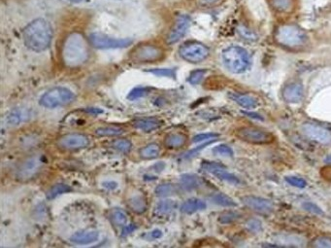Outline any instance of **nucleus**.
<instances>
[{
	"instance_id": "obj_1",
	"label": "nucleus",
	"mask_w": 331,
	"mask_h": 248,
	"mask_svg": "<svg viewBox=\"0 0 331 248\" xmlns=\"http://www.w3.org/2000/svg\"><path fill=\"white\" fill-rule=\"evenodd\" d=\"M90 57V50L85 37L79 33L69 34L62 47L63 65L68 67H79L87 63Z\"/></svg>"
},
{
	"instance_id": "obj_2",
	"label": "nucleus",
	"mask_w": 331,
	"mask_h": 248,
	"mask_svg": "<svg viewBox=\"0 0 331 248\" xmlns=\"http://www.w3.org/2000/svg\"><path fill=\"white\" fill-rule=\"evenodd\" d=\"M53 35L51 25L42 19H37L29 24L23 33L26 46L34 52L47 50L52 43Z\"/></svg>"
},
{
	"instance_id": "obj_3",
	"label": "nucleus",
	"mask_w": 331,
	"mask_h": 248,
	"mask_svg": "<svg viewBox=\"0 0 331 248\" xmlns=\"http://www.w3.org/2000/svg\"><path fill=\"white\" fill-rule=\"evenodd\" d=\"M275 41L287 49H299L308 42V36L296 25H282L275 32Z\"/></svg>"
},
{
	"instance_id": "obj_4",
	"label": "nucleus",
	"mask_w": 331,
	"mask_h": 248,
	"mask_svg": "<svg viewBox=\"0 0 331 248\" xmlns=\"http://www.w3.org/2000/svg\"><path fill=\"white\" fill-rule=\"evenodd\" d=\"M221 59L227 70L234 74L244 73L251 66V56L240 46H229L222 51Z\"/></svg>"
},
{
	"instance_id": "obj_5",
	"label": "nucleus",
	"mask_w": 331,
	"mask_h": 248,
	"mask_svg": "<svg viewBox=\"0 0 331 248\" xmlns=\"http://www.w3.org/2000/svg\"><path fill=\"white\" fill-rule=\"evenodd\" d=\"M75 100V94L67 88L57 87L49 90L39 100L40 105L45 108L53 109L66 106Z\"/></svg>"
},
{
	"instance_id": "obj_6",
	"label": "nucleus",
	"mask_w": 331,
	"mask_h": 248,
	"mask_svg": "<svg viewBox=\"0 0 331 248\" xmlns=\"http://www.w3.org/2000/svg\"><path fill=\"white\" fill-rule=\"evenodd\" d=\"M164 58V51L154 44H141L130 53V59L138 64L157 63Z\"/></svg>"
},
{
	"instance_id": "obj_7",
	"label": "nucleus",
	"mask_w": 331,
	"mask_h": 248,
	"mask_svg": "<svg viewBox=\"0 0 331 248\" xmlns=\"http://www.w3.org/2000/svg\"><path fill=\"white\" fill-rule=\"evenodd\" d=\"M209 54V48L198 41H188L179 49L180 57L190 64H198L205 61Z\"/></svg>"
},
{
	"instance_id": "obj_8",
	"label": "nucleus",
	"mask_w": 331,
	"mask_h": 248,
	"mask_svg": "<svg viewBox=\"0 0 331 248\" xmlns=\"http://www.w3.org/2000/svg\"><path fill=\"white\" fill-rule=\"evenodd\" d=\"M44 165L43 157L39 154L33 155L19 165L16 171V177L21 181H29L33 179L42 169Z\"/></svg>"
},
{
	"instance_id": "obj_9",
	"label": "nucleus",
	"mask_w": 331,
	"mask_h": 248,
	"mask_svg": "<svg viewBox=\"0 0 331 248\" xmlns=\"http://www.w3.org/2000/svg\"><path fill=\"white\" fill-rule=\"evenodd\" d=\"M91 44L96 49H122L132 44L130 38H114L100 33H92L89 37Z\"/></svg>"
},
{
	"instance_id": "obj_10",
	"label": "nucleus",
	"mask_w": 331,
	"mask_h": 248,
	"mask_svg": "<svg viewBox=\"0 0 331 248\" xmlns=\"http://www.w3.org/2000/svg\"><path fill=\"white\" fill-rule=\"evenodd\" d=\"M237 137L245 142L252 144H268L275 140L271 132L253 127H244L237 130Z\"/></svg>"
},
{
	"instance_id": "obj_11",
	"label": "nucleus",
	"mask_w": 331,
	"mask_h": 248,
	"mask_svg": "<svg viewBox=\"0 0 331 248\" xmlns=\"http://www.w3.org/2000/svg\"><path fill=\"white\" fill-rule=\"evenodd\" d=\"M301 132L312 141L327 145L331 143V132L327 129L314 123H304L301 126Z\"/></svg>"
},
{
	"instance_id": "obj_12",
	"label": "nucleus",
	"mask_w": 331,
	"mask_h": 248,
	"mask_svg": "<svg viewBox=\"0 0 331 248\" xmlns=\"http://www.w3.org/2000/svg\"><path fill=\"white\" fill-rule=\"evenodd\" d=\"M90 144V139L82 133H68L58 140V146L63 150L73 151L86 148Z\"/></svg>"
},
{
	"instance_id": "obj_13",
	"label": "nucleus",
	"mask_w": 331,
	"mask_h": 248,
	"mask_svg": "<svg viewBox=\"0 0 331 248\" xmlns=\"http://www.w3.org/2000/svg\"><path fill=\"white\" fill-rule=\"evenodd\" d=\"M201 167L203 170L207 172L215 175L217 178H219L221 181L227 182L233 185H239L241 184L240 179L235 176L234 174L228 172L225 169V166L214 162H204L201 164Z\"/></svg>"
},
{
	"instance_id": "obj_14",
	"label": "nucleus",
	"mask_w": 331,
	"mask_h": 248,
	"mask_svg": "<svg viewBox=\"0 0 331 248\" xmlns=\"http://www.w3.org/2000/svg\"><path fill=\"white\" fill-rule=\"evenodd\" d=\"M190 27V18L187 15H180L177 17L173 28L168 33L166 42L170 45L180 41L189 31Z\"/></svg>"
},
{
	"instance_id": "obj_15",
	"label": "nucleus",
	"mask_w": 331,
	"mask_h": 248,
	"mask_svg": "<svg viewBox=\"0 0 331 248\" xmlns=\"http://www.w3.org/2000/svg\"><path fill=\"white\" fill-rule=\"evenodd\" d=\"M242 202L253 211L261 214H268L274 210V204L268 199L253 196H247L241 198Z\"/></svg>"
},
{
	"instance_id": "obj_16",
	"label": "nucleus",
	"mask_w": 331,
	"mask_h": 248,
	"mask_svg": "<svg viewBox=\"0 0 331 248\" xmlns=\"http://www.w3.org/2000/svg\"><path fill=\"white\" fill-rule=\"evenodd\" d=\"M304 97V88L299 82L286 85L283 90V99L287 103H299Z\"/></svg>"
},
{
	"instance_id": "obj_17",
	"label": "nucleus",
	"mask_w": 331,
	"mask_h": 248,
	"mask_svg": "<svg viewBox=\"0 0 331 248\" xmlns=\"http://www.w3.org/2000/svg\"><path fill=\"white\" fill-rule=\"evenodd\" d=\"M31 119V111L25 107H18L8 113L6 117L7 125L11 127L19 126Z\"/></svg>"
},
{
	"instance_id": "obj_18",
	"label": "nucleus",
	"mask_w": 331,
	"mask_h": 248,
	"mask_svg": "<svg viewBox=\"0 0 331 248\" xmlns=\"http://www.w3.org/2000/svg\"><path fill=\"white\" fill-rule=\"evenodd\" d=\"M99 232L96 231H80L75 232L69 240L75 244H91L97 241Z\"/></svg>"
},
{
	"instance_id": "obj_19",
	"label": "nucleus",
	"mask_w": 331,
	"mask_h": 248,
	"mask_svg": "<svg viewBox=\"0 0 331 248\" xmlns=\"http://www.w3.org/2000/svg\"><path fill=\"white\" fill-rule=\"evenodd\" d=\"M163 142L165 148L177 150L183 148L187 144L188 137L184 133H169L165 136Z\"/></svg>"
},
{
	"instance_id": "obj_20",
	"label": "nucleus",
	"mask_w": 331,
	"mask_h": 248,
	"mask_svg": "<svg viewBox=\"0 0 331 248\" xmlns=\"http://www.w3.org/2000/svg\"><path fill=\"white\" fill-rule=\"evenodd\" d=\"M207 204L205 201L200 198H192L187 199L181 206V211L185 214H193L197 211H202L206 209Z\"/></svg>"
},
{
	"instance_id": "obj_21",
	"label": "nucleus",
	"mask_w": 331,
	"mask_h": 248,
	"mask_svg": "<svg viewBox=\"0 0 331 248\" xmlns=\"http://www.w3.org/2000/svg\"><path fill=\"white\" fill-rule=\"evenodd\" d=\"M201 186V179L195 174H183L180 177V188L186 192H191Z\"/></svg>"
},
{
	"instance_id": "obj_22",
	"label": "nucleus",
	"mask_w": 331,
	"mask_h": 248,
	"mask_svg": "<svg viewBox=\"0 0 331 248\" xmlns=\"http://www.w3.org/2000/svg\"><path fill=\"white\" fill-rule=\"evenodd\" d=\"M229 98L234 100L238 105L245 109H253L258 105L257 100L248 95L238 94V93H230Z\"/></svg>"
},
{
	"instance_id": "obj_23",
	"label": "nucleus",
	"mask_w": 331,
	"mask_h": 248,
	"mask_svg": "<svg viewBox=\"0 0 331 248\" xmlns=\"http://www.w3.org/2000/svg\"><path fill=\"white\" fill-rule=\"evenodd\" d=\"M128 206L133 212L137 214H142L148 208V202L146 198L141 195H136L129 198Z\"/></svg>"
},
{
	"instance_id": "obj_24",
	"label": "nucleus",
	"mask_w": 331,
	"mask_h": 248,
	"mask_svg": "<svg viewBox=\"0 0 331 248\" xmlns=\"http://www.w3.org/2000/svg\"><path fill=\"white\" fill-rule=\"evenodd\" d=\"M269 3L278 13H290L295 6V0H269Z\"/></svg>"
},
{
	"instance_id": "obj_25",
	"label": "nucleus",
	"mask_w": 331,
	"mask_h": 248,
	"mask_svg": "<svg viewBox=\"0 0 331 248\" xmlns=\"http://www.w3.org/2000/svg\"><path fill=\"white\" fill-rule=\"evenodd\" d=\"M134 127L142 132H153L160 127V122L157 119H153V118L140 119L134 123Z\"/></svg>"
},
{
	"instance_id": "obj_26",
	"label": "nucleus",
	"mask_w": 331,
	"mask_h": 248,
	"mask_svg": "<svg viewBox=\"0 0 331 248\" xmlns=\"http://www.w3.org/2000/svg\"><path fill=\"white\" fill-rule=\"evenodd\" d=\"M177 207V203L174 200H161L155 207V214L158 216H167L173 213Z\"/></svg>"
},
{
	"instance_id": "obj_27",
	"label": "nucleus",
	"mask_w": 331,
	"mask_h": 248,
	"mask_svg": "<svg viewBox=\"0 0 331 248\" xmlns=\"http://www.w3.org/2000/svg\"><path fill=\"white\" fill-rule=\"evenodd\" d=\"M178 193V188L176 185L171 183H163L158 185L155 190V194L158 198H167L171 197Z\"/></svg>"
},
{
	"instance_id": "obj_28",
	"label": "nucleus",
	"mask_w": 331,
	"mask_h": 248,
	"mask_svg": "<svg viewBox=\"0 0 331 248\" xmlns=\"http://www.w3.org/2000/svg\"><path fill=\"white\" fill-rule=\"evenodd\" d=\"M159 153H160V148L157 143L148 144L140 150V156L145 160L156 159L159 156Z\"/></svg>"
},
{
	"instance_id": "obj_29",
	"label": "nucleus",
	"mask_w": 331,
	"mask_h": 248,
	"mask_svg": "<svg viewBox=\"0 0 331 248\" xmlns=\"http://www.w3.org/2000/svg\"><path fill=\"white\" fill-rule=\"evenodd\" d=\"M211 200L215 204L220 205V206H223V207H235V206H237L236 202L232 198H229L228 196H226L224 194H221V193L214 195L211 198Z\"/></svg>"
},
{
	"instance_id": "obj_30",
	"label": "nucleus",
	"mask_w": 331,
	"mask_h": 248,
	"mask_svg": "<svg viewBox=\"0 0 331 248\" xmlns=\"http://www.w3.org/2000/svg\"><path fill=\"white\" fill-rule=\"evenodd\" d=\"M71 191V188L66 185V184H63V183H59L54 185L47 193V198L49 199H53V198H57L58 196L62 195V194H65Z\"/></svg>"
},
{
	"instance_id": "obj_31",
	"label": "nucleus",
	"mask_w": 331,
	"mask_h": 248,
	"mask_svg": "<svg viewBox=\"0 0 331 248\" xmlns=\"http://www.w3.org/2000/svg\"><path fill=\"white\" fill-rule=\"evenodd\" d=\"M96 135L104 136V137H111V136H118L124 133V130L119 127H102L95 131Z\"/></svg>"
},
{
	"instance_id": "obj_32",
	"label": "nucleus",
	"mask_w": 331,
	"mask_h": 248,
	"mask_svg": "<svg viewBox=\"0 0 331 248\" xmlns=\"http://www.w3.org/2000/svg\"><path fill=\"white\" fill-rule=\"evenodd\" d=\"M147 72L155 74L159 77H169V78H176V69L174 68H154L149 69Z\"/></svg>"
},
{
	"instance_id": "obj_33",
	"label": "nucleus",
	"mask_w": 331,
	"mask_h": 248,
	"mask_svg": "<svg viewBox=\"0 0 331 248\" xmlns=\"http://www.w3.org/2000/svg\"><path fill=\"white\" fill-rule=\"evenodd\" d=\"M206 72H207L206 69H197L192 71L188 77V82L193 86L200 84L205 76Z\"/></svg>"
},
{
	"instance_id": "obj_34",
	"label": "nucleus",
	"mask_w": 331,
	"mask_h": 248,
	"mask_svg": "<svg viewBox=\"0 0 331 248\" xmlns=\"http://www.w3.org/2000/svg\"><path fill=\"white\" fill-rule=\"evenodd\" d=\"M112 221L117 226H126L127 222V216L126 213L121 209H116L111 213Z\"/></svg>"
},
{
	"instance_id": "obj_35",
	"label": "nucleus",
	"mask_w": 331,
	"mask_h": 248,
	"mask_svg": "<svg viewBox=\"0 0 331 248\" xmlns=\"http://www.w3.org/2000/svg\"><path fill=\"white\" fill-rule=\"evenodd\" d=\"M113 147L116 150H118L119 152H121V153L127 154V153L130 152V150L132 148V143L127 139H118V140L114 141Z\"/></svg>"
},
{
	"instance_id": "obj_36",
	"label": "nucleus",
	"mask_w": 331,
	"mask_h": 248,
	"mask_svg": "<svg viewBox=\"0 0 331 248\" xmlns=\"http://www.w3.org/2000/svg\"><path fill=\"white\" fill-rule=\"evenodd\" d=\"M150 89L149 88H143V87H137L135 89H133L129 94L127 99L129 100H135V99H140V98H144L149 94Z\"/></svg>"
},
{
	"instance_id": "obj_37",
	"label": "nucleus",
	"mask_w": 331,
	"mask_h": 248,
	"mask_svg": "<svg viewBox=\"0 0 331 248\" xmlns=\"http://www.w3.org/2000/svg\"><path fill=\"white\" fill-rule=\"evenodd\" d=\"M312 247L331 248V238L327 236H317L311 243Z\"/></svg>"
},
{
	"instance_id": "obj_38",
	"label": "nucleus",
	"mask_w": 331,
	"mask_h": 248,
	"mask_svg": "<svg viewBox=\"0 0 331 248\" xmlns=\"http://www.w3.org/2000/svg\"><path fill=\"white\" fill-rule=\"evenodd\" d=\"M213 153L217 156H221V157H233V151L229 146L225 144H221L216 146L213 149Z\"/></svg>"
},
{
	"instance_id": "obj_39",
	"label": "nucleus",
	"mask_w": 331,
	"mask_h": 248,
	"mask_svg": "<svg viewBox=\"0 0 331 248\" xmlns=\"http://www.w3.org/2000/svg\"><path fill=\"white\" fill-rule=\"evenodd\" d=\"M241 217V215L237 212H233V211H226V212H223L222 214L220 216L219 220L221 222V224H229V223H232L234 221L238 220L239 218Z\"/></svg>"
},
{
	"instance_id": "obj_40",
	"label": "nucleus",
	"mask_w": 331,
	"mask_h": 248,
	"mask_svg": "<svg viewBox=\"0 0 331 248\" xmlns=\"http://www.w3.org/2000/svg\"><path fill=\"white\" fill-rule=\"evenodd\" d=\"M215 141H216V139H211V140L205 141V142H204L203 144H201L200 146H198V147H196V148L192 149V150L189 151L188 153H186V154L184 155V158L187 159V160H189V159H191V158L195 157L199 152H201L203 149L206 148L207 146H209L210 144L214 143Z\"/></svg>"
},
{
	"instance_id": "obj_41",
	"label": "nucleus",
	"mask_w": 331,
	"mask_h": 248,
	"mask_svg": "<svg viewBox=\"0 0 331 248\" xmlns=\"http://www.w3.org/2000/svg\"><path fill=\"white\" fill-rule=\"evenodd\" d=\"M220 136L219 133H214V132H208V133H199L197 135H195L192 138V141L195 143L198 142H204V141H208L211 139H217Z\"/></svg>"
},
{
	"instance_id": "obj_42",
	"label": "nucleus",
	"mask_w": 331,
	"mask_h": 248,
	"mask_svg": "<svg viewBox=\"0 0 331 248\" xmlns=\"http://www.w3.org/2000/svg\"><path fill=\"white\" fill-rule=\"evenodd\" d=\"M284 180L287 182L289 185L299 188V189H304L307 186V182L305 181L303 178L297 177V176H286V177H284Z\"/></svg>"
},
{
	"instance_id": "obj_43",
	"label": "nucleus",
	"mask_w": 331,
	"mask_h": 248,
	"mask_svg": "<svg viewBox=\"0 0 331 248\" xmlns=\"http://www.w3.org/2000/svg\"><path fill=\"white\" fill-rule=\"evenodd\" d=\"M302 207H303L306 211L311 212V213H313V214H323L322 209H321L319 206H317L315 203H313V202H309V201H308V202H304V203L302 204Z\"/></svg>"
},
{
	"instance_id": "obj_44",
	"label": "nucleus",
	"mask_w": 331,
	"mask_h": 248,
	"mask_svg": "<svg viewBox=\"0 0 331 248\" xmlns=\"http://www.w3.org/2000/svg\"><path fill=\"white\" fill-rule=\"evenodd\" d=\"M225 0H196V3L199 7L202 8H213L221 5Z\"/></svg>"
},
{
	"instance_id": "obj_45",
	"label": "nucleus",
	"mask_w": 331,
	"mask_h": 248,
	"mask_svg": "<svg viewBox=\"0 0 331 248\" xmlns=\"http://www.w3.org/2000/svg\"><path fill=\"white\" fill-rule=\"evenodd\" d=\"M247 227L248 229L251 231L256 232L261 229V223L258 220L255 219H251L248 223H247Z\"/></svg>"
},
{
	"instance_id": "obj_46",
	"label": "nucleus",
	"mask_w": 331,
	"mask_h": 248,
	"mask_svg": "<svg viewBox=\"0 0 331 248\" xmlns=\"http://www.w3.org/2000/svg\"><path fill=\"white\" fill-rule=\"evenodd\" d=\"M321 176L326 180L331 181V165H327L321 169Z\"/></svg>"
},
{
	"instance_id": "obj_47",
	"label": "nucleus",
	"mask_w": 331,
	"mask_h": 248,
	"mask_svg": "<svg viewBox=\"0 0 331 248\" xmlns=\"http://www.w3.org/2000/svg\"><path fill=\"white\" fill-rule=\"evenodd\" d=\"M135 229H136V227H135L134 225L126 226L125 229H124V231H123V235H127V234H129L130 232H132V231H134Z\"/></svg>"
},
{
	"instance_id": "obj_48",
	"label": "nucleus",
	"mask_w": 331,
	"mask_h": 248,
	"mask_svg": "<svg viewBox=\"0 0 331 248\" xmlns=\"http://www.w3.org/2000/svg\"><path fill=\"white\" fill-rule=\"evenodd\" d=\"M103 186L106 188V189H115V188H117V183L116 182H113V181H110V182H104L103 183Z\"/></svg>"
},
{
	"instance_id": "obj_49",
	"label": "nucleus",
	"mask_w": 331,
	"mask_h": 248,
	"mask_svg": "<svg viewBox=\"0 0 331 248\" xmlns=\"http://www.w3.org/2000/svg\"><path fill=\"white\" fill-rule=\"evenodd\" d=\"M150 236H152L153 238H158V237H161L162 236V232L158 230H156V231H152L151 233H149Z\"/></svg>"
},
{
	"instance_id": "obj_50",
	"label": "nucleus",
	"mask_w": 331,
	"mask_h": 248,
	"mask_svg": "<svg viewBox=\"0 0 331 248\" xmlns=\"http://www.w3.org/2000/svg\"><path fill=\"white\" fill-rule=\"evenodd\" d=\"M245 115L249 116V117H252V119H256V120H263L261 116L256 114V113H252V112H245Z\"/></svg>"
},
{
	"instance_id": "obj_51",
	"label": "nucleus",
	"mask_w": 331,
	"mask_h": 248,
	"mask_svg": "<svg viewBox=\"0 0 331 248\" xmlns=\"http://www.w3.org/2000/svg\"><path fill=\"white\" fill-rule=\"evenodd\" d=\"M325 163H328V164H331V155L328 156L326 159H325Z\"/></svg>"
},
{
	"instance_id": "obj_52",
	"label": "nucleus",
	"mask_w": 331,
	"mask_h": 248,
	"mask_svg": "<svg viewBox=\"0 0 331 248\" xmlns=\"http://www.w3.org/2000/svg\"><path fill=\"white\" fill-rule=\"evenodd\" d=\"M69 1H72V2H81L83 0H69Z\"/></svg>"
}]
</instances>
